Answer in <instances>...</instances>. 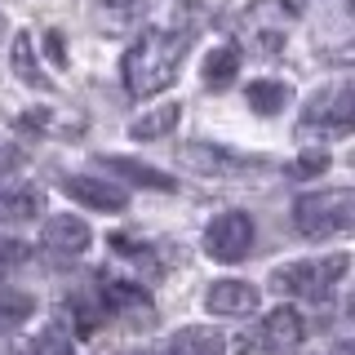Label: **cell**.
<instances>
[{"label": "cell", "instance_id": "obj_5", "mask_svg": "<svg viewBox=\"0 0 355 355\" xmlns=\"http://www.w3.org/2000/svg\"><path fill=\"white\" fill-rule=\"evenodd\" d=\"M293 18H297L293 0H249V9H244V36L258 44L262 53H275L284 27Z\"/></svg>", "mask_w": 355, "mask_h": 355}, {"label": "cell", "instance_id": "obj_1", "mask_svg": "<svg viewBox=\"0 0 355 355\" xmlns=\"http://www.w3.org/2000/svg\"><path fill=\"white\" fill-rule=\"evenodd\" d=\"M187 44H191V36H182V31H178V36L173 31H142V40H133L125 62H120L125 89L133 98H151V94H160V89H169Z\"/></svg>", "mask_w": 355, "mask_h": 355}, {"label": "cell", "instance_id": "obj_11", "mask_svg": "<svg viewBox=\"0 0 355 355\" xmlns=\"http://www.w3.org/2000/svg\"><path fill=\"white\" fill-rule=\"evenodd\" d=\"M178 160L187 164V169H200L209 178H231L236 169H244V160H236L231 151L214 147V142H187L182 151H178Z\"/></svg>", "mask_w": 355, "mask_h": 355}, {"label": "cell", "instance_id": "obj_29", "mask_svg": "<svg viewBox=\"0 0 355 355\" xmlns=\"http://www.w3.org/2000/svg\"><path fill=\"white\" fill-rule=\"evenodd\" d=\"M338 355H347V351H338Z\"/></svg>", "mask_w": 355, "mask_h": 355}, {"label": "cell", "instance_id": "obj_3", "mask_svg": "<svg viewBox=\"0 0 355 355\" xmlns=\"http://www.w3.org/2000/svg\"><path fill=\"white\" fill-rule=\"evenodd\" d=\"M347 253H333L324 262H293V266H280V271L271 275V288H280V293H293V297H306V302H324L333 288L342 284V275H347Z\"/></svg>", "mask_w": 355, "mask_h": 355}, {"label": "cell", "instance_id": "obj_12", "mask_svg": "<svg viewBox=\"0 0 355 355\" xmlns=\"http://www.w3.org/2000/svg\"><path fill=\"white\" fill-rule=\"evenodd\" d=\"M222 351H227V338L218 329H205V324L178 329L169 342V355H222Z\"/></svg>", "mask_w": 355, "mask_h": 355}, {"label": "cell", "instance_id": "obj_6", "mask_svg": "<svg viewBox=\"0 0 355 355\" xmlns=\"http://www.w3.org/2000/svg\"><path fill=\"white\" fill-rule=\"evenodd\" d=\"M355 120V94L351 85H338V89H324V94L311 98L306 107V120H302V133H333V138H342V133L351 129Z\"/></svg>", "mask_w": 355, "mask_h": 355}, {"label": "cell", "instance_id": "obj_14", "mask_svg": "<svg viewBox=\"0 0 355 355\" xmlns=\"http://www.w3.org/2000/svg\"><path fill=\"white\" fill-rule=\"evenodd\" d=\"M40 214L36 187H0V222H27Z\"/></svg>", "mask_w": 355, "mask_h": 355}, {"label": "cell", "instance_id": "obj_18", "mask_svg": "<svg viewBox=\"0 0 355 355\" xmlns=\"http://www.w3.org/2000/svg\"><path fill=\"white\" fill-rule=\"evenodd\" d=\"M9 62H14L18 80H27V85H36V89H49V80L40 76V62H36V40H31V36H18V40H14V53H9Z\"/></svg>", "mask_w": 355, "mask_h": 355}, {"label": "cell", "instance_id": "obj_17", "mask_svg": "<svg viewBox=\"0 0 355 355\" xmlns=\"http://www.w3.org/2000/svg\"><path fill=\"white\" fill-rule=\"evenodd\" d=\"M107 169H111V173H129V182L151 187V191H173V178H164L160 169H151V164L125 160V155H111V160H107Z\"/></svg>", "mask_w": 355, "mask_h": 355}, {"label": "cell", "instance_id": "obj_16", "mask_svg": "<svg viewBox=\"0 0 355 355\" xmlns=\"http://www.w3.org/2000/svg\"><path fill=\"white\" fill-rule=\"evenodd\" d=\"M236 71H240V49H231V44H222V49H214L205 58V85L209 89H227L236 80Z\"/></svg>", "mask_w": 355, "mask_h": 355}, {"label": "cell", "instance_id": "obj_24", "mask_svg": "<svg viewBox=\"0 0 355 355\" xmlns=\"http://www.w3.org/2000/svg\"><path fill=\"white\" fill-rule=\"evenodd\" d=\"M18 164H22V151H18V147H0V178L14 173Z\"/></svg>", "mask_w": 355, "mask_h": 355}, {"label": "cell", "instance_id": "obj_23", "mask_svg": "<svg viewBox=\"0 0 355 355\" xmlns=\"http://www.w3.org/2000/svg\"><path fill=\"white\" fill-rule=\"evenodd\" d=\"M329 169V155L324 151H306L302 160H297V173H324Z\"/></svg>", "mask_w": 355, "mask_h": 355}, {"label": "cell", "instance_id": "obj_21", "mask_svg": "<svg viewBox=\"0 0 355 355\" xmlns=\"http://www.w3.org/2000/svg\"><path fill=\"white\" fill-rule=\"evenodd\" d=\"M173 22H178V31H196L200 22H209V9L200 5V0H178V9H173Z\"/></svg>", "mask_w": 355, "mask_h": 355}, {"label": "cell", "instance_id": "obj_8", "mask_svg": "<svg viewBox=\"0 0 355 355\" xmlns=\"http://www.w3.org/2000/svg\"><path fill=\"white\" fill-rule=\"evenodd\" d=\"M62 191L71 196V200H80L85 209H98V214H116V209H125L129 205V196L120 191V187H111L107 178H89V173H71V178H62Z\"/></svg>", "mask_w": 355, "mask_h": 355}, {"label": "cell", "instance_id": "obj_7", "mask_svg": "<svg viewBox=\"0 0 355 355\" xmlns=\"http://www.w3.org/2000/svg\"><path fill=\"white\" fill-rule=\"evenodd\" d=\"M302 338H306V324H302V315L297 311H271V315L262 320V329H258V351L262 355H293L297 347H302Z\"/></svg>", "mask_w": 355, "mask_h": 355}, {"label": "cell", "instance_id": "obj_13", "mask_svg": "<svg viewBox=\"0 0 355 355\" xmlns=\"http://www.w3.org/2000/svg\"><path fill=\"white\" fill-rule=\"evenodd\" d=\"M178 120H182V107H178V103L151 107L147 116H138V120H133V125H129V138H138V142L164 138V133H173V129H178Z\"/></svg>", "mask_w": 355, "mask_h": 355}, {"label": "cell", "instance_id": "obj_4", "mask_svg": "<svg viewBox=\"0 0 355 355\" xmlns=\"http://www.w3.org/2000/svg\"><path fill=\"white\" fill-rule=\"evenodd\" d=\"M249 249H253V218L249 214L231 209V214H218L209 222L205 253L214 262H240V258H249Z\"/></svg>", "mask_w": 355, "mask_h": 355}, {"label": "cell", "instance_id": "obj_28", "mask_svg": "<svg viewBox=\"0 0 355 355\" xmlns=\"http://www.w3.org/2000/svg\"><path fill=\"white\" fill-rule=\"evenodd\" d=\"M129 355H138V351H129Z\"/></svg>", "mask_w": 355, "mask_h": 355}, {"label": "cell", "instance_id": "obj_26", "mask_svg": "<svg viewBox=\"0 0 355 355\" xmlns=\"http://www.w3.org/2000/svg\"><path fill=\"white\" fill-rule=\"evenodd\" d=\"M107 5H138V0H107Z\"/></svg>", "mask_w": 355, "mask_h": 355}, {"label": "cell", "instance_id": "obj_20", "mask_svg": "<svg viewBox=\"0 0 355 355\" xmlns=\"http://www.w3.org/2000/svg\"><path fill=\"white\" fill-rule=\"evenodd\" d=\"M31 355H76V347H71V333H67L62 324L44 329L40 338H36V347H31Z\"/></svg>", "mask_w": 355, "mask_h": 355}, {"label": "cell", "instance_id": "obj_25", "mask_svg": "<svg viewBox=\"0 0 355 355\" xmlns=\"http://www.w3.org/2000/svg\"><path fill=\"white\" fill-rule=\"evenodd\" d=\"M44 44H49V53H53V62H67V49H62V31H44Z\"/></svg>", "mask_w": 355, "mask_h": 355}, {"label": "cell", "instance_id": "obj_2", "mask_svg": "<svg viewBox=\"0 0 355 355\" xmlns=\"http://www.w3.org/2000/svg\"><path fill=\"white\" fill-rule=\"evenodd\" d=\"M293 222H297V231L311 236V240L342 236V231L355 227V191H351V187H329V191L297 196Z\"/></svg>", "mask_w": 355, "mask_h": 355}, {"label": "cell", "instance_id": "obj_15", "mask_svg": "<svg viewBox=\"0 0 355 355\" xmlns=\"http://www.w3.org/2000/svg\"><path fill=\"white\" fill-rule=\"evenodd\" d=\"M288 85L284 80H253L249 89H244V103H249L258 116H275V111H284V103H288Z\"/></svg>", "mask_w": 355, "mask_h": 355}, {"label": "cell", "instance_id": "obj_9", "mask_svg": "<svg viewBox=\"0 0 355 355\" xmlns=\"http://www.w3.org/2000/svg\"><path fill=\"white\" fill-rule=\"evenodd\" d=\"M44 249L49 253H58V258H80V253L89 249V227L80 218H71V214H53L49 222H44Z\"/></svg>", "mask_w": 355, "mask_h": 355}, {"label": "cell", "instance_id": "obj_10", "mask_svg": "<svg viewBox=\"0 0 355 355\" xmlns=\"http://www.w3.org/2000/svg\"><path fill=\"white\" fill-rule=\"evenodd\" d=\"M205 306L214 315H249L258 306V288L244 280H214V288L205 293Z\"/></svg>", "mask_w": 355, "mask_h": 355}, {"label": "cell", "instance_id": "obj_19", "mask_svg": "<svg viewBox=\"0 0 355 355\" xmlns=\"http://www.w3.org/2000/svg\"><path fill=\"white\" fill-rule=\"evenodd\" d=\"M31 297L27 293H18V288H0V324H18V320H27L31 315Z\"/></svg>", "mask_w": 355, "mask_h": 355}, {"label": "cell", "instance_id": "obj_27", "mask_svg": "<svg viewBox=\"0 0 355 355\" xmlns=\"http://www.w3.org/2000/svg\"><path fill=\"white\" fill-rule=\"evenodd\" d=\"M0 31H5V18H0Z\"/></svg>", "mask_w": 355, "mask_h": 355}, {"label": "cell", "instance_id": "obj_22", "mask_svg": "<svg viewBox=\"0 0 355 355\" xmlns=\"http://www.w3.org/2000/svg\"><path fill=\"white\" fill-rule=\"evenodd\" d=\"M22 258H27V244L0 240V271H5V266H14V262H22Z\"/></svg>", "mask_w": 355, "mask_h": 355}]
</instances>
